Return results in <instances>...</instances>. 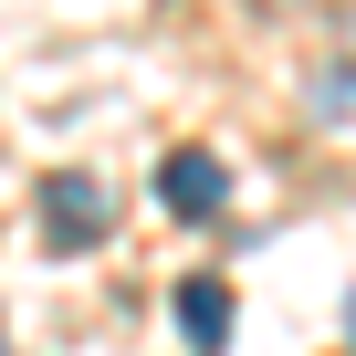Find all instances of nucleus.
<instances>
[{
    "instance_id": "obj_1",
    "label": "nucleus",
    "mask_w": 356,
    "mask_h": 356,
    "mask_svg": "<svg viewBox=\"0 0 356 356\" xmlns=\"http://www.w3.org/2000/svg\"><path fill=\"white\" fill-rule=\"evenodd\" d=\"M157 200H168L178 220H220V200H231V178H220V157H210V147H178V157L157 168Z\"/></svg>"
},
{
    "instance_id": "obj_2",
    "label": "nucleus",
    "mask_w": 356,
    "mask_h": 356,
    "mask_svg": "<svg viewBox=\"0 0 356 356\" xmlns=\"http://www.w3.org/2000/svg\"><path fill=\"white\" fill-rule=\"evenodd\" d=\"M42 220H53L63 252H84V241H105V189L63 168V178H42Z\"/></svg>"
},
{
    "instance_id": "obj_3",
    "label": "nucleus",
    "mask_w": 356,
    "mask_h": 356,
    "mask_svg": "<svg viewBox=\"0 0 356 356\" xmlns=\"http://www.w3.org/2000/svg\"><path fill=\"white\" fill-rule=\"evenodd\" d=\"M178 335L200 356H220L231 346V283H178Z\"/></svg>"
},
{
    "instance_id": "obj_4",
    "label": "nucleus",
    "mask_w": 356,
    "mask_h": 356,
    "mask_svg": "<svg viewBox=\"0 0 356 356\" xmlns=\"http://www.w3.org/2000/svg\"><path fill=\"white\" fill-rule=\"evenodd\" d=\"M346 115H356V63L335 53V63L314 74V126H346Z\"/></svg>"
},
{
    "instance_id": "obj_5",
    "label": "nucleus",
    "mask_w": 356,
    "mask_h": 356,
    "mask_svg": "<svg viewBox=\"0 0 356 356\" xmlns=\"http://www.w3.org/2000/svg\"><path fill=\"white\" fill-rule=\"evenodd\" d=\"M335 53L356 63V0H346V11H335Z\"/></svg>"
},
{
    "instance_id": "obj_6",
    "label": "nucleus",
    "mask_w": 356,
    "mask_h": 356,
    "mask_svg": "<svg viewBox=\"0 0 356 356\" xmlns=\"http://www.w3.org/2000/svg\"><path fill=\"white\" fill-rule=\"evenodd\" d=\"M346 335H356V304H346Z\"/></svg>"
}]
</instances>
